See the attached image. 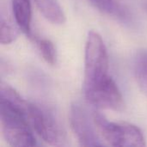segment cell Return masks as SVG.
Wrapping results in <instances>:
<instances>
[{"label":"cell","mask_w":147,"mask_h":147,"mask_svg":"<svg viewBox=\"0 0 147 147\" xmlns=\"http://www.w3.org/2000/svg\"><path fill=\"white\" fill-rule=\"evenodd\" d=\"M134 73L140 90L147 96V51L146 50L137 53L134 62Z\"/></svg>","instance_id":"9"},{"label":"cell","mask_w":147,"mask_h":147,"mask_svg":"<svg viewBox=\"0 0 147 147\" xmlns=\"http://www.w3.org/2000/svg\"><path fill=\"white\" fill-rule=\"evenodd\" d=\"M43 16L53 24L61 25L65 22V14L57 0H34Z\"/></svg>","instance_id":"8"},{"label":"cell","mask_w":147,"mask_h":147,"mask_svg":"<svg viewBox=\"0 0 147 147\" xmlns=\"http://www.w3.org/2000/svg\"><path fill=\"white\" fill-rule=\"evenodd\" d=\"M36 43L43 59L51 65H55L57 61V52L53 43L47 39H39L36 40Z\"/></svg>","instance_id":"10"},{"label":"cell","mask_w":147,"mask_h":147,"mask_svg":"<svg viewBox=\"0 0 147 147\" xmlns=\"http://www.w3.org/2000/svg\"><path fill=\"white\" fill-rule=\"evenodd\" d=\"M70 125L78 142L83 146H100L102 139L98 135L95 125L90 121L86 111L77 102L71 104L70 109Z\"/></svg>","instance_id":"6"},{"label":"cell","mask_w":147,"mask_h":147,"mask_svg":"<svg viewBox=\"0 0 147 147\" xmlns=\"http://www.w3.org/2000/svg\"><path fill=\"white\" fill-rule=\"evenodd\" d=\"M86 101L97 109L122 111L123 96L116 83L109 76L100 84L83 90Z\"/></svg>","instance_id":"5"},{"label":"cell","mask_w":147,"mask_h":147,"mask_svg":"<svg viewBox=\"0 0 147 147\" xmlns=\"http://www.w3.org/2000/svg\"><path fill=\"white\" fill-rule=\"evenodd\" d=\"M9 98L22 109L30 127L44 142L52 146H63L65 135L59 122L47 110L23 99L16 90L9 93Z\"/></svg>","instance_id":"1"},{"label":"cell","mask_w":147,"mask_h":147,"mask_svg":"<svg viewBox=\"0 0 147 147\" xmlns=\"http://www.w3.org/2000/svg\"><path fill=\"white\" fill-rule=\"evenodd\" d=\"M109 67V54L102 36L96 31H90L85 43L83 90L108 78Z\"/></svg>","instance_id":"3"},{"label":"cell","mask_w":147,"mask_h":147,"mask_svg":"<svg viewBox=\"0 0 147 147\" xmlns=\"http://www.w3.org/2000/svg\"><path fill=\"white\" fill-rule=\"evenodd\" d=\"M1 33H0V41L3 45H9L12 43L17 37L16 30L9 24L3 18H1Z\"/></svg>","instance_id":"11"},{"label":"cell","mask_w":147,"mask_h":147,"mask_svg":"<svg viewBox=\"0 0 147 147\" xmlns=\"http://www.w3.org/2000/svg\"><path fill=\"white\" fill-rule=\"evenodd\" d=\"M92 121L100 138L112 146L142 147L146 140L141 130L127 122H113L95 111Z\"/></svg>","instance_id":"4"},{"label":"cell","mask_w":147,"mask_h":147,"mask_svg":"<svg viewBox=\"0 0 147 147\" xmlns=\"http://www.w3.org/2000/svg\"><path fill=\"white\" fill-rule=\"evenodd\" d=\"M12 10L19 28L28 36H31L32 6L30 0H11Z\"/></svg>","instance_id":"7"},{"label":"cell","mask_w":147,"mask_h":147,"mask_svg":"<svg viewBox=\"0 0 147 147\" xmlns=\"http://www.w3.org/2000/svg\"><path fill=\"white\" fill-rule=\"evenodd\" d=\"M99 10L106 14H117L118 8L115 0H88Z\"/></svg>","instance_id":"12"},{"label":"cell","mask_w":147,"mask_h":147,"mask_svg":"<svg viewBox=\"0 0 147 147\" xmlns=\"http://www.w3.org/2000/svg\"><path fill=\"white\" fill-rule=\"evenodd\" d=\"M0 121L3 137L9 146L29 147L37 145L34 133L20 107L3 97H0Z\"/></svg>","instance_id":"2"}]
</instances>
